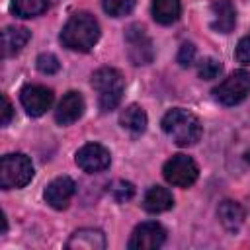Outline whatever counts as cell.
I'll list each match as a JSON object with an SVG mask.
<instances>
[{
	"label": "cell",
	"instance_id": "1",
	"mask_svg": "<svg viewBox=\"0 0 250 250\" xmlns=\"http://www.w3.org/2000/svg\"><path fill=\"white\" fill-rule=\"evenodd\" d=\"M100 39V23L88 12H78L68 18L61 31V43L78 53H88Z\"/></svg>",
	"mask_w": 250,
	"mask_h": 250
},
{
	"label": "cell",
	"instance_id": "2",
	"mask_svg": "<svg viewBox=\"0 0 250 250\" xmlns=\"http://www.w3.org/2000/svg\"><path fill=\"white\" fill-rule=\"evenodd\" d=\"M162 131L178 145V146H191L201 139V123L199 119L182 107H174L170 109L164 117H162Z\"/></svg>",
	"mask_w": 250,
	"mask_h": 250
},
{
	"label": "cell",
	"instance_id": "3",
	"mask_svg": "<svg viewBox=\"0 0 250 250\" xmlns=\"http://www.w3.org/2000/svg\"><path fill=\"white\" fill-rule=\"evenodd\" d=\"M92 88L98 92V104L104 113L115 109L123 98V76L117 68L104 66L94 72L92 76Z\"/></svg>",
	"mask_w": 250,
	"mask_h": 250
},
{
	"label": "cell",
	"instance_id": "4",
	"mask_svg": "<svg viewBox=\"0 0 250 250\" xmlns=\"http://www.w3.org/2000/svg\"><path fill=\"white\" fill-rule=\"evenodd\" d=\"M33 178V164L23 152H12L2 156L0 162V186L2 189H20Z\"/></svg>",
	"mask_w": 250,
	"mask_h": 250
},
{
	"label": "cell",
	"instance_id": "5",
	"mask_svg": "<svg viewBox=\"0 0 250 250\" xmlns=\"http://www.w3.org/2000/svg\"><path fill=\"white\" fill-rule=\"evenodd\" d=\"M250 94V72L234 70L217 88H213V98L223 105H236Z\"/></svg>",
	"mask_w": 250,
	"mask_h": 250
},
{
	"label": "cell",
	"instance_id": "6",
	"mask_svg": "<svg viewBox=\"0 0 250 250\" xmlns=\"http://www.w3.org/2000/svg\"><path fill=\"white\" fill-rule=\"evenodd\" d=\"M162 176L168 184H172L176 188H189L197 180L199 168L191 156L174 154L170 160H166V164L162 168Z\"/></svg>",
	"mask_w": 250,
	"mask_h": 250
},
{
	"label": "cell",
	"instance_id": "7",
	"mask_svg": "<svg viewBox=\"0 0 250 250\" xmlns=\"http://www.w3.org/2000/svg\"><path fill=\"white\" fill-rule=\"evenodd\" d=\"M125 47H127V57L135 66L148 64L154 59L152 41L146 35V31L137 23H133L125 29Z\"/></svg>",
	"mask_w": 250,
	"mask_h": 250
},
{
	"label": "cell",
	"instance_id": "8",
	"mask_svg": "<svg viewBox=\"0 0 250 250\" xmlns=\"http://www.w3.org/2000/svg\"><path fill=\"white\" fill-rule=\"evenodd\" d=\"M166 240V230L162 225L148 221V223H141L139 227H135L127 246L129 250H154L160 248Z\"/></svg>",
	"mask_w": 250,
	"mask_h": 250
},
{
	"label": "cell",
	"instance_id": "9",
	"mask_svg": "<svg viewBox=\"0 0 250 250\" xmlns=\"http://www.w3.org/2000/svg\"><path fill=\"white\" fill-rule=\"evenodd\" d=\"M74 160H76L78 168H82L84 172L96 174V172H104L105 168H109L111 154L105 146H102L98 143H88L82 148H78Z\"/></svg>",
	"mask_w": 250,
	"mask_h": 250
},
{
	"label": "cell",
	"instance_id": "10",
	"mask_svg": "<svg viewBox=\"0 0 250 250\" xmlns=\"http://www.w3.org/2000/svg\"><path fill=\"white\" fill-rule=\"evenodd\" d=\"M53 100H55L53 92L39 84H29V86L21 88V92H20V102L31 117L43 115L53 105Z\"/></svg>",
	"mask_w": 250,
	"mask_h": 250
},
{
	"label": "cell",
	"instance_id": "11",
	"mask_svg": "<svg viewBox=\"0 0 250 250\" xmlns=\"http://www.w3.org/2000/svg\"><path fill=\"white\" fill-rule=\"evenodd\" d=\"M74 191H76L74 180L68 178V176H59V178H55V180L45 188L43 197H45V201H47L53 209L62 211V209L68 207V203H70Z\"/></svg>",
	"mask_w": 250,
	"mask_h": 250
},
{
	"label": "cell",
	"instance_id": "12",
	"mask_svg": "<svg viewBox=\"0 0 250 250\" xmlns=\"http://www.w3.org/2000/svg\"><path fill=\"white\" fill-rule=\"evenodd\" d=\"M82 113H84V98L80 96V92H68L62 96V100L55 109V121L59 125H70L78 121Z\"/></svg>",
	"mask_w": 250,
	"mask_h": 250
},
{
	"label": "cell",
	"instance_id": "13",
	"mask_svg": "<svg viewBox=\"0 0 250 250\" xmlns=\"http://www.w3.org/2000/svg\"><path fill=\"white\" fill-rule=\"evenodd\" d=\"M236 23V8L230 0H213L211 27L219 33H230Z\"/></svg>",
	"mask_w": 250,
	"mask_h": 250
},
{
	"label": "cell",
	"instance_id": "14",
	"mask_svg": "<svg viewBox=\"0 0 250 250\" xmlns=\"http://www.w3.org/2000/svg\"><path fill=\"white\" fill-rule=\"evenodd\" d=\"M66 248L68 250H104L105 236L98 229H80L68 238Z\"/></svg>",
	"mask_w": 250,
	"mask_h": 250
},
{
	"label": "cell",
	"instance_id": "15",
	"mask_svg": "<svg viewBox=\"0 0 250 250\" xmlns=\"http://www.w3.org/2000/svg\"><path fill=\"white\" fill-rule=\"evenodd\" d=\"M31 33L27 27H20V25H8L2 31V53L4 57H14L16 53H20L25 43L29 41Z\"/></svg>",
	"mask_w": 250,
	"mask_h": 250
},
{
	"label": "cell",
	"instance_id": "16",
	"mask_svg": "<svg viewBox=\"0 0 250 250\" xmlns=\"http://www.w3.org/2000/svg\"><path fill=\"white\" fill-rule=\"evenodd\" d=\"M217 217L221 221V225L230 230V232H236L240 229V225L244 223V209L240 203L236 201H230V199H225L219 203L217 207Z\"/></svg>",
	"mask_w": 250,
	"mask_h": 250
},
{
	"label": "cell",
	"instance_id": "17",
	"mask_svg": "<svg viewBox=\"0 0 250 250\" xmlns=\"http://www.w3.org/2000/svg\"><path fill=\"white\" fill-rule=\"evenodd\" d=\"M172 205H174V197H172L170 189H166L162 186H152L143 197V207L148 213H164V211L172 209Z\"/></svg>",
	"mask_w": 250,
	"mask_h": 250
},
{
	"label": "cell",
	"instance_id": "18",
	"mask_svg": "<svg viewBox=\"0 0 250 250\" xmlns=\"http://www.w3.org/2000/svg\"><path fill=\"white\" fill-rule=\"evenodd\" d=\"M180 14H182L180 0H152V18L158 23L170 25L180 18Z\"/></svg>",
	"mask_w": 250,
	"mask_h": 250
},
{
	"label": "cell",
	"instance_id": "19",
	"mask_svg": "<svg viewBox=\"0 0 250 250\" xmlns=\"http://www.w3.org/2000/svg\"><path fill=\"white\" fill-rule=\"evenodd\" d=\"M119 123H121L123 129H127V131H131V133H143V131L146 129V113H145L143 107L131 104V105H127V107L121 111Z\"/></svg>",
	"mask_w": 250,
	"mask_h": 250
},
{
	"label": "cell",
	"instance_id": "20",
	"mask_svg": "<svg viewBox=\"0 0 250 250\" xmlns=\"http://www.w3.org/2000/svg\"><path fill=\"white\" fill-rule=\"evenodd\" d=\"M49 8V0H12V12L18 18H35Z\"/></svg>",
	"mask_w": 250,
	"mask_h": 250
},
{
	"label": "cell",
	"instance_id": "21",
	"mask_svg": "<svg viewBox=\"0 0 250 250\" xmlns=\"http://www.w3.org/2000/svg\"><path fill=\"white\" fill-rule=\"evenodd\" d=\"M135 2L137 0H102L104 10L113 18H121V16L131 14V10L135 8Z\"/></svg>",
	"mask_w": 250,
	"mask_h": 250
},
{
	"label": "cell",
	"instance_id": "22",
	"mask_svg": "<svg viewBox=\"0 0 250 250\" xmlns=\"http://www.w3.org/2000/svg\"><path fill=\"white\" fill-rule=\"evenodd\" d=\"M197 72H199V78H203V80H213V78H217V76L223 72V64H221V61L209 57V59H203V61L199 62Z\"/></svg>",
	"mask_w": 250,
	"mask_h": 250
},
{
	"label": "cell",
	"instance_id": "23",
	"mask_svg": "<svg viewBox=\"0 0 250 250\" xmlns=\"http://www.w3.org/2000/svg\"><path fill=\"white\" fill-rule=\"evenodd\" d=\"M35 64H37V70L43 72V74H55V72L61 68L59 59H57L53 53H41V55L37 57Z\"/></svg>",
	"mask_w": 250,
	"mask_h": 250
},
{
	"label": "cell",
	"instance_id": "24",
	"mask_svg": "<svg viewBox=\"0 0 250 250\" xmlns=\"http://www.w3.org/2000/svg\"><path fill=\"white\" fill-rule=\"evenodd\" d=\"M111 195L117 199V201H129L133 195H135V186L131 182H125V180H117L113 182V186L109 188Z\"/></svg>",
	"mask_w": 250,
	"mask_h": 250
},
{
	"label": "cell",
	"instance_id": "25",
	"mask_svg": "<svg viewBox=\"0 0 250 250\" xmlns=\"http://www.w3.org/2000/svg\"><path fill=\"white\" fill-rule=\"evenodd\" d=\"M234 57L240 64H250V33L238 41V45L234 49Z\"/></svg>",
	"mask_w": 250,
	"mask_h": 250
},
{
	"label": "cell",
	"instance_id": "26",
	"mask_svg": "<svg viewBox=\"0 0 250 250\" xmlns=\"http://www.w3.org/2000/svg\"><path fill=\"white\" fill-rule=\"evenodd\" d=\"M195 55H197L195 47H193L191 43H184V45L180 47V51H178V62H180L182 66H191V64L195 62Z\"/></svg>",
	"mask_w": 250,
	"mask_h": 250
},
{
	"label": "cell",
	"instance_id": "27",
	"mask_svg": "<svg viewBox=\"0 0 250 250\" xmlns=\"http://www.w3.org/2000/svg\"><path fill=\"white\" fill-rule=\"evenodd\" d=\"M2 104H4V107H2V125L6 127L10 121H12V104H10V100H8V96L4 94L2 96Z\"/></svg>",
	"mask_w": 250,
	"mask_h": 250
},
{
	"label": "cell",
	"instance_id": "28",
	"mask_svg": "<svg viewBox=\"0 0 250 250\" xmlns=\"http://www.w3.org/2000/svg\"><path fill=\"white\" fill-rule=\"evenodd\" d=\"M244 160H246V162H250V150H248V152L244 154Z\"/></svg>",
	"mask_w": 250,
	"mask_h": 250
}]
</instances>
